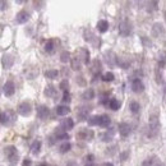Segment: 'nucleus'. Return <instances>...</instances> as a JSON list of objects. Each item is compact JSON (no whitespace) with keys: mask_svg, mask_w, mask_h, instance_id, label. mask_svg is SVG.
Returning a JSON list of instances; mask_svg holds the SVG:
<instances>
[{"mask_svg":"<svg viewBox=\"0 0 166 166\" xmlns=\"http://www.w3.org/2000/svg\"><path fill=\"white\" fill-rule=\"evenodd\" d=\"M22 166H31V160H30V159H26V160L23 161Z\"/></svg>","mask_w":166,"mask_h":166,"instance_id":"39","label":"nucleus"},{"mask_svg":"<svg viewBox=\"0 0 166 166\" xmlns=\"http://www.w3.org/2000/svg\"><path fill=\"white\" fill-rule=\"evenodd\" d=\"M4 153L6 156V160L9 162L10 166H15L17 162H18V159H19V155H18V151L14 146H8L4 148Z\"/></svg>","mask_w":166,"mask_h":166,"instance_id":"1","label":"nucleus"},{"mask_svg":"<svg viewBox=\"0 0 166 166\" xmlns=\"http://www.w3.org/2000/svg\"><path fill=\"white\" fill-rule=\"evenodd\" d=\"M102 166H114V165H112L111 162H105V164H103Z\"/></svg>","mask_w":166,"mask_h":166,"instance_id":"42","label":"nucleus"},{"mask_svg":"<svg viewBox=\"0 0 166 166\" xmlns=\"http://www.w3.org/2000/svg\"><path fill=\"white\" fill-rule=\"evenodd\" d=\"M55 92H56V90H55V87L54 86H47L46 88H45V95L46 96H49V97H52V96L55 95Z\"/></svg>","mask_w":166,"mask_h":166,"instance_id":"26","label":"nucleus"},{"mask_svg":"<svg viewBox=\"0 0 166 166\" xmlns=\"http://www.w3.org/2000/svg\"><path fill=\"white\" fill-rule=\"evenodd\" d=\"M28 19H30V13L26 12V10H21L18 14H17V17H15V22L19 23V24L26 23Z\"/></svg>","mask_w":166,"mask_h":166,"instance_id":"13","label":"nucleus"},{"mask_svg":"<svg viewBox=\"0 0 166 166\" xmlns=\"http://www.w3.org/2000/svg\"><path fill=\"white\" fill-rule=\"evenodd\" d=\"M101 62L99 59H96V60H93V63H92V72H93V74L95 75H97L100 72H101Z\"/></svg>","mask_w":166,"mask_h":166,"instance_id":"20","label":"nucleus"},{"mask_svg":"<svg viewBox=\"0 0 166 166\" xmlns=\"http://www.w3.org/2000/svg\"><path fill=\"white\" fill-rule=\"evenodd\" d=\"M62 101H63L64 103H69V102H71V93H69L68 91H65V92L63 93V99H62Z\"/></svg>","mask_w":166,"mask_h":166,"instance_id":"35","label":"nucleus"},{"mask_svg":"<svg viewBox=\"0 0 166 166\" xmlns=\"http://www.w3.org/2000/svg\"><path fill=\"white\" fill-rule=\"evenodd\" d=\"M165 31L164 28V24L162 23H155L153 27H152V34L155 37H160V34H162Z\"/></svg>","mask_w":166,"mask_h":166,"instance_id":"14","label":"nucleus"},{"mask_svg":"<svg viewBox=\"0 0 166 166\" xmlns=\"http://www.w3.org/2000/svg\"><path fill=\"white\" fill-rule=\"evenodd\" d=\"M159 129H160V123L157 120L156 116H152L150 119V125H148V137H156L157 133H159Z\"/></svg>","mask_w":166,"mask_h":166,"instance_id":"3","label":"nucleus"},{"mask_svg":"<svg viewBox=\"0 0 166 166\" xmlns=\"http://www.w3.org/2000/svg\"><path fill=\"white\" fill-rule=\"evenodd\" d=\"M92 110L91 106H82L79 110L77 111V116L79 120H86V119H88V112Z\"/></svg>","mask_w":166,"mask_h":166,"instance_id":"9","label":"nucleus"},{"mask_svg":"<svg viewBox=\"0 0 166 166\" xmlns=\"http://www.w3.org/2000/svg\"><path fill=\"white\" fill-rule=\"evenodd\" d=\"M14 121V111H0V124L3 125H10Z\"/></svg>","mask_w":166,"mask_h":166,"instance_id":"2","label":"nucleus"},{"mask_svg":"<svg viewBox=\"0 0 166 166\" xmlns=\"http://www.w3.org/2000/svg\"><path fill=\"white\" fill-rule=\"evenodd\" d=\"M60 60H62L63 63H68L69 60H71V54H69L68 51H63L62 55H60Z\"/></svg>","mask_w":166,"mask_h":166,"instance_id":"33","label":"nucleus"},{"mask_svg":"<svg viewBox=\"0 0 166 166\" xmlns=\"http://www.w3.org/2000/svg\"><path fill=\"white\" fill-rule=\"evenodd\" d=\"M100 138H101V141H103V142H110L111 139H112V132L111 133L105 132V133L100 134Z\"/></svg>","mask_w":166,"mask_h":166,"instance_id":"29","label":"nucleus"},{"mask_svg":"<svg viewBox=\"0 0 166 166\" xmlns=\"http://www.w3.org/2000/svg\"><path fill=\"white\" fill-rule=\"evenodd\" d=\"M77 138L78 139H82V141H91L93 138V132L91 129H86V128H82L79 132L77 133Z\"/></svg>","mask_w":166,"mask_h":166,"instance_id":"5","label":"nucleus"},{"mask_svg":"<svg viewBox=\"0 0 166 166\" xmlns=\"http://www.w3.org/2000/svg\"><path fill=\"white\" fill-rule=\"evenodd\" d=\"M54 47H55L54 40H49V41L45 43V50H46L47 52H52V51H54Z\"/></svg>","mask_w":166,"mask_h":166,"instance_id":"27","label":"nucleus"},{"mask_svg":"<svg viewBox=\"0 0 166 166\" xmlns=\"http://www.w3.org/2000/svg\"><path fill=\"white\" fill-rule=\"evenodd\" d=\"M18 112L22 115V116H28L31 112H32V106H31V103L27 102V101H24L22 103H19V106H18Z\"/></svg>","mask_w":166,"mask_h":166,"instance_id":"6","label":"nucleus"},{"mask_svg":"<svg viewBox=\"0 0 166 166\" xmlns=\"http://www.w3.org/2000/svg\"><path fill=\"white\" fill-rule=\"evenodd\" d=\"M71 147L72 146H71V143H69V142H64L62 146L59 147V151L62 152V153H67L69 150H71Z\"/></svg>","mask_w":166,"mask_h":166,"instance_id":"30","label":"nucleus"},{"mask_svg":"<svg viewBox=\"0 0 166 166\" xmlns=\"http://www.w3.org/2000/svg\"><path fill=\"white\" fill-rule=\"evenodd\" d=\"M14 63V58L10 55V54H4L3 58H2V64H3V68L4 69H9L12 68Z\"/></svg>","mask_w":166,"mask_h":166,"instance_id":"10","label":"nucleus"},{"mask_svg":"<svg viewBox=\"0 0 166 166\" xmlns=\"http://www.w3.org/2000/svg\"><path fill=\"white\" fill-rule=\"evenodd\" d=\"M59 72L56 71V69H50V71H46L45 72V77L49 78V79H55V78L58 77Z\"/></svg>","mask_w":166,"mask_h":166,"instance_id":"24","label":"nucleus"},{"mask_svg":"<svg viewBox=\"0 0 166 166\" xmlns=\"http://www.w3.org/2000/svg\"><path fill=\"white\" fill-rule=\"evenodd\" d=\"M110 123H111V119L107 115H100V124H99L100 127L107 128L110 125Z\"/></svg>","mask_w":166,"mask_h":166,"instance_id":"19","label":"nucleus"},{"mask_svg":"<svg viewBox=\"0 0 166 166\" xmlns=\"http://www.w3.org/2000/svg\"><path fill=\"white\" fill-rule=\"evenodd\" d=\"M40 150H41V142L40 141H34L32 143V146H31V152L33 155H37L40 152Z\"/></svg>","mask_w":166,"mask_h":166,"instance_id":"23","label":"nucleus"},{"mask_svg":"<svg viewBox=\"0 0 166 166\" xmlns=\"http://www.w3.org/2000/svg\"><path fill=\"white\" fill-rule=\"evenodd\" d=\"M77 82L79 84H84V81H83V77H77Z\"/></svg>","mask_w":166,"mask_h":166,"instance_id":"40","label":"nucleus"},{"mask_svg":"<svg viewBox=\"0 0 166 166\" xmlns=\"http://www.w3.org/2000/svg\"><path fill=\"white\" fill-rule=\"evenodd\" d=\"M91 162H95V156L93 155H87L84 157V164H91Z\"/></svg>","mask_w":166,"mask_h":166,"instance_id":"36","label":"nucleus"},{"mask_svg":"<svg viewBox=\"0 0 166 166\" xmlns=\"http://www.w3.org/2000/svg\"><path fill=\"white\" fill-rule=\"evenodd\" d=\"M132 32V24H130L129 21H123L119 24V34L123 37H127Z\"/></svg>","mask_w":166,"mask_h":166,"instance_id":"4","label":"nucleus"},{"mask_svg":"<svg viewBox=\"0 0 166 166\" xmlns=\"http://www.w3.org/2000/svg\"><path fill=\"white\" fill-rule=\"evenodd\" d=\"M84 166H96L95 162H91V164H84Z\"/></svg>","mask_w":166,"mask_h":166,"instance_id":"43","label":"nucleus"},{"mask_svg":"<svg viewBox=\"0 0 166 166\" xmlns=\"http://www.w3.org/2000/svg\"><path fill=\"white\" fill-rule=\"evenodd\" d=\"M95 97V91L92 88H88V90H86L82 95V99L83 100H92Z\"/></svg>","mask_w":166,"mask_h":166,"instance_id":"22","label":"nucleus"},{"mask_svg":"<svg viewBox=\"0 0 166 166\" xmlns=\"http://www.w3.org/2000/svg\"><path fill=\"white\" fill-rule=\"evenodd\" d=\"M132 91L136 92V93H142L144 91V84L143 82L139 79V78H136L132 82Z\"/></svg>","mask_w":166,"mask_h":166,"instance_id":"7","label":"nucleus"},{"mask_svg":"<svg viewBox=\"0 0 166 166\" xmlns=\"http://www.w3.org/2000/svg\"><path fill=\"white\" fill-rule=\"evenodd\" d=\"M37 166H47L46 164H40V165H37Z\"/></svg>","mask_w":166,"mask_h":166,"instance_id":"44","label":"nucleus"},{"mask_svg":"<svg viewBox=\"0 0 166 166\" xmlns=\"http://www.w3.org/2000/svg\"><path fill=\"white\" fill-rule=\"evenodd\" d=\"M139 110H141V106H139V103L133 101L132 103H130V111L133 112V114H137V112H139Z\"/></svg>","mask_w":166,"mask_h":166,"instance_id":"32","label":"nucleus"},{"mask_svg":"<svg viewBox=\"0 0 166 166\" xmlns=\"http://www.w3.org/2000/svg\"><path fill=\"white\" fill-rule=\"evenodd\" d=\"M55 138H56V141H65V139H69V134L67 132H64V130H56Z\"/></svg>","mask_w":166,"mask_h":166,"instance_id":"21","label":"nucleus"},{"mask_svg":"<svg viewBox=\"0 0 166 166\" xmlns=\"http://www.w3.org/2000/svg\"><path fill=\"white\" fill-rule=\"evenodd\" d=\"M71 60H72V69H74V71H79L81 67H82V62L79 60V58H78L77 52H75V56L71 58Z\"/></svg>","mask_w":166,"mask_h":166,"instance_id":"16","label":"nucleus"},{"mask_svg":"<svg viewBox=\"0 0 166 166\" xmlns=\"http://www.w3.org/2000/svg\"><path fill=\"white\" fill-rule=\"evenodd\" d=\"M97 28L101 33H105L107 30H109V22L107 21H105V19H101L97 22Z\"/></svg>","mask_w":166,"mask_h":166,"instance_id":"18","label":"nucleus"},{"mask_svg":"<svg viewBox=\"0 0 166 166\" xmlns=\"http://www.w3.org/2000/svg\"><path fill=\"white\" fill-rule=\"evenodd\" d=\"M65 166H78V165H77L75 162H68Z\"/></svg>","mask_w":166,"mask_h":166,"instance_id":"41","label":"nucleus"},{"mask_svg":"<svg viewBox=\"0 0 166 166\" xmlns=\"http://www.w3.org/2000/svg\"><path fill=\"white\" fill-rule=\"evenodd\" d=\"M60 125H62V129L65 132L67 129L69 130V129H72V128L74 127V121H73V119L68 118V119H64V120L62 121V124H60Z\"/></svg>","mask_w":166,"mask_h":166,"instance_id":"15","label":"nucleus"},{"mask_svg":"<svg viewBox=\"0 0 166 166\" xmlns=\"http://www.w3.org/2000/svg\"><path fill=\"white\" fill-rule=\"evenodd\" d=\"M156 166H165V165H164V164H157Z\"/></svg>","mask_w":166,"mask_h":166,"instance_id":"45","label":"nucleus"},{"mask_svg":"<svg viewBox=\"0 0 166 166\" xmlns=\"http://www.w3.org/2000/svg\"><path fill=\"white\" fill-rule=\"evenodd\" d=\"M99 124H100V115L88 118V125H99Z\"/></svg>","mask_w":166,"mask_h":166,"instance_id":"28","label":"nucleus"},{"mask_svg":"<svg viewBox=\"0 0 166 166\" xmlns=\"http://www.w3.org/2000/svg\"><path fill=\"white\" fill-rule=\"evenodd\" d=\"M153 162H155V157H153V159H148L147 161H144L143 162V166H152Z\"/></svg>","mask_w":166,"mask_h":166,"instance_id":"37","label":"nucleus"},{"mask_svg":"<svg viewBox=\"0 0 166 166\" xmlns=\"http://www.w3.org/2000/svg\"><path fill=\"white\" fill-rule=\"evenodd\" d=\"M114 73H111V72H107V73H105L102 75V81L103 82H111V81H114Z\"/></svg>","mask_w":166,"mask_h":166,"instance_id":"31","label":"nucleus"},{"mask_svg":"<svg viewBox=\"0 0 166 166\" xmlns=\"http://www.w3.org/2000/svg\"><path fill=\"white\" fill-rule=\"evenodd\" d=\"M59 88L62 90L63 92L68 91V88H69V82H68V79H64V81L60 82V84H59Z\"/></svg>","mask_w":166,"mask_h":166,"instance_id":"34","label":"nucleus"},{"mask_svg":"<svg viewBox=\"0 0 166 166\" xmlns=\"http://www.w3.org/2000/svg\"><path fill=\"white\" fill-rule=\"evenodd\" d=\"M55 111H56V114H58V115L64 116V115L68 114V112H71V109H69V106H64V105H60V106H56Z\"/></svg>","mask_w":166,"mask_h":166,"instance_id":"17","label":"nucleus"},{"mask_svg":"<svg viewBox=\"0 0 166 166\" xmlns=\"http://www.w3.org/2000/svg\"><path fill=\"white\" fill-rule=\"evenodd\" d=\"M109 106H110V109L111 110H118L119 107H120V103H119V101L116 100V99H111L110 101H109Z\"/></svg>","mask_w":166,"mask_h":166,"instance_id":"25","label":"nucleus"},{"mask_svg":"<svg viewBox=\"0 0 166 166\" xmlns=\"http://www.w3.org/2000/svg\"><path fill=\"white\" fill-rule=\"evenodd\" d=\"M118 128H119V133L121 137H128L132 133V128H130V125L127 123H120Z\"/></svg>","mask_w":166,"mask_h":166,"instance_id":"12","label":"nucleus"},{"mask_svg":"<svg viewBox=\"0 0 166 166\" xmlns=\"http://www.w3.org/2000/svg\"><path fill=\"white\" fill-rule=\"evenodd\" d=\"M6 6H8V3L6 2H2V0H0V10L6 9Z\"/></svg>","mask_w":166,"mask_h":166,"instance_id":"38","label":"nucleus"},{"mask_svg":"<svg viewBox=\"0 0 166 166\" xmlns=\"http://www.w3.org/2000/svg\"><path fill=\"white\" fill-rule=\"evenodd\" d=\"M50 115V109L47 106H45V105H41V106L37 107V116L42 120H45L47 119Z\"/></svg>","mask_w":166,"mask_h":166,"instance_id":"11","label":"nucleus"},{"mask_svg":"<svg viewBox=\"0 0 166 166\" xmlns=\"http://www.w3.org/2000/svg\"><path fill=\"white\" fill-rule=\"evenodd\" d=\"M3 92L5 96H13L15 92V86L12 81H8L5 82V84L3 86Z\"/></svg>","mask_w":166,"mask_h":166,"instance_id":"8","label":"nucleus"}]
</instances>
